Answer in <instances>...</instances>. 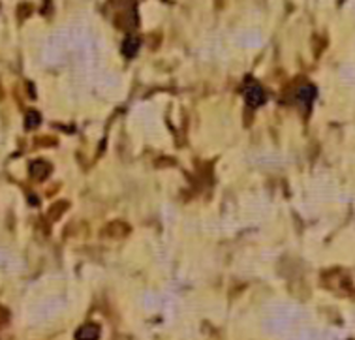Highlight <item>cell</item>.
Wrapping results in <instances>:
<instances>
[{
    "label": "cell",
    "mask_w": 355,
    "mask_h": 340,
    "mask_svg": "<svg viewBox=\"0 0 355 340\" xmlns=\"http://www.w3.org/2000/svg\"><path fill=\"white\" fill-rule=\"evenodd\" d=\"M244 96H246L248 106H252V108H258V106H262L263 102H265L263 88L256 81H250V79H248V83L244 85Z\"/></svg>",
    "instance_id": "cell-1"
},
{
    "label": "cell",
    "mask_w": 355,
    "mask_h": 340,
    "mask_svg": "<svg viewBox=\"0 0 355 340\" xmlns=\"http://www.w3.org/2000/svg\"><path fill=\"white\" fill-rule=\"evenodd\" d=\"M100 338V327L96 324H85L76 332V340H98Z\"/></svg>",
    "instance_id": "cell-2"
},
{
    "label": "cell",
    "mask_w": 355,
    "mask_h": 340,
    "mask_svg": "<svg viewBox=\"0 0 355 340\" xmlns=\"http://www.w3.org/2000/svg\"><path fill=\"white\" fill-rule=\"evenodd\" d=\"M49 173H51V166H49L46 160H36V162L30 164L32 178H36V180H44V178H47Z\"/></svg>",
    "instance_id": "cell-3"
},
{
    "label": "cell",
    "mask_w": 355,
    "mask_h": 340,
    "mask_svg": "<svg viewBox=\"0 0 355 340\" xmlns=\"http://www.w3.org/2000/svg\"><path fill=\"white\" fill-rule=\"evenodd\" d=\"M314 98H316V88L312 85H302L301 88L297 90V100L301 102L306 109H310V104L314 102Z\"/></svg>",
    "instance_id": "cell-4"
},
{
    "label": "cell",
    "mask_w": 355,
    "mask_h": 340,
    "mask_svg": "<svg viewBox=\"0 0 355 340\" xmlns=\"http://www.w3.org/2000/svg\"><path fill=\"white\" fill-rule=\"evenodd\" d=\"M136 24H138V19H136V16L132 12H122L120 14V17H118V26L120 28L132 30V28H136Z\"/></svg>",
    "instance_id": "cell-5"
},
{
    "label": "cell",
    "mask_w": 355,
    "mask_h": 340,
    "mask_svg": "<svg viewBox=\"0 0 355 340\" xmlns=\"http://www.w3.org/2000/svg\"><path fill=\"white\" fill-rule=\"evenodd\" d=\"M138 49H139V40L136 38V36H128V38L122 42V51L126 56H130L132 58L134 54L138 53Z\"/></svg>",
    "instance_id": "cell-6"
},
{
    "label": "cell",
    "mask_w": 355,
    "mask_h": 340,
    "mask_svg": "<svg viewBox=\"0 0 355 340\" xmlns=\"http://www.w3.org/2000/svg\"><path fill=\"white\" fill-rule=\"evenodd\" d=\"M40 122H42V116H40V113L36 111V109H30V111L26 113V116H24V124H26V128L32 130V128L40 126Z\"/></svg>",
    "instance_id": "cell-7"
},
{
    "label": "cell",
    "mask_w": 355,
    "mask_h": 340,
    "mask_svg": "<svg viewBox=\"0 0 355 340\" xmlns=\"http://www.w3.org/2000/svg\"><path fill=\"white\" fill-rule=\"evenodd\" d=\"M66 209H68V203H66V201H62V203H54L53 207L49 209V216L53 218V220H56V218L60 216Z\"/></svg>",
    "instance_id": "cell-8"
},
{
    "label": "cell",
    "mask_w": 355,
    "mask_h": 340,
    "mask_svg": "<svg viewBox=\"0 0 355 340\" xmlns=\"http://www.w3.org/2000/svg\"><path fill=\"white\" fill-rule=\"evenodd\" d=\"M30 12H32L30 4H21V6H19V12H17V16H19V19L23 21V19H26V17L30 16Z\"/></svg>",
    "instance_id": "cell-9"
},
{
    "label": "cell",
    "mask_w": 355,
    "mask_h": 340,
    "mask_svg": "<svg viewBox=\"0 0 355 340\" xmlns=\"http://www.w3.org/2000/svg\"><path fill=\"white\" fill-rule=\"evenodd\" d=\"M8 320H10L8 310L4 308V306H0V327H2V325L6 324V322H8Z\"/></svg>",
    "instance_id": "cell-10"
}]
</instances>
